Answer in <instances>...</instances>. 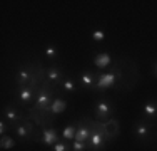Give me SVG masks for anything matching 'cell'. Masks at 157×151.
Here are the masks:
<instances>
[{
  "label": "cell",
  "instance_id": "6da1fadb",
  "mask_svg": "<svg viewBox=\"0 0 157 151\" xmlns=\"http://www.w3.org/2000/svg\"><path fill=\"white\" fill-rule=\"evenodd\" d=\"M112 71L117 76L114 89L117 92H129L137 86L140 79V71H139V64L134 59L127 57V55H121L115 60Z\"/></svg>",
  "mask_w": 157,
  "mask_h": 151
},
{
  "label": "cell",
  "instance_id": "7a4b0ae2",
  "mask_svg": "<svg viewBox=\"0 0 157 151\" xmlns=\"http://www.w3.org/2000/svg\"><path fill=\"white\" fill-rule=\"evenodd\" d=\"M84 123H87L89 129H90V138H89V151H105L107 143V136L105 129H104V121H97L92 119L89 116L82 118Z\"/></svg>",
  "mask_w": 157,
  "mask_h": 151
},
{
  "label": "cell",
  "instance_id": "3957f363",
  "mask_svg": "<svg viewBox=\"0 0 157 151\" xmlns=\"http://www.w3.org/2000/svg\"><path fill=\"white\" fill-rule=\"evenodd\" d=\"M25 118L30 119L35 126H39V128H42V129H44V128H50V124L55 123L57 114H54L50 109H40V108L32 106L30 109H27Z\"/></svg>",
  "mask_w": 157,
  "mask_h": 151
},
{
  "label": "cell",
  "instance_id": "277c9868",
  "mask_svg": "<svg viewBox=\"0 0 157 151\" xmlns=\"http://www.w3.org/2000/svg\"><path fill=\"white\" fill-rule=\"evenodd\" d=\"M57 97V86L50 84V82H45L35 94V101H33V106L40 109H50L54 99Z\"/></svg>",
  "mask_w": 157,
  "mask_h": 151
},
{
  "label": "cell",
  "instance_id": "5b68a950",
  "mask_svg": "<svg viewBox=\"0 0 157 151\" xmlns=\"http://www.w3.org/2000/svg\"><path fill=\"white\" fill-rule=\"evenodd\" d=\"M115 81H117V76L114 71H97L95 72V84H94V91L104 92L107 89H114Z\"/></svg>",
  "mask_w": 157,
  "mask_h": 151
},
{
  "label": "cell",
  "instance_id": "8992f818",
  "mask_svg": "<svg viewBox=\"0 0 157 151\" xmlns=\"http://www.w3.org/2000/svg\"><path fill=\"white\" fill-rule=\"evenodd\" d=\"M154 136V123L144 118L136 121V138L139 143H149Z\"/></svg>",
  "mask_w": 157,
  "mask_h": 151
},
{
  "label": "cell",
  "instance_id": "52a82bcc",
  "mask_svg": "<svg viewBox=\"0 0 157 151\" xmlns=\"http://www.w3.org/2000/svg\"><path fill=\"white\" fill-rule=\"evenodd\" d=\"M114 114V106L110 104V101L107 97H102L95 103V108H94V116L97 121H107L112 118Z\"/></svg>",
  "mask_w": 157,
  "mask_h": 151
},
{
  "label": "cell",
  "instance_id": "ba28073f",
  "mask_svg": "<svg viewBox=\"0 0 157 151\" xmlns=\"http://www.w3.org/2000/svg\"><path fill=\"white\" fill-rule=\"evenodd\" d=\"M24 118H25V116L22 114V112L18 111L13 104H9V106L3 108V121H5L10 128L15 126V124H18V123H22Z\"/></svg>",
  "mask_w": 157,
  "mask_h": 151
},
{
  "label": "cell",
  "instance_id": "9c48e42d",
  "mask_svg": "<svg viewBox=\"0 0 157 151\" xmlns=\"http://www.w3.org/2000/svg\"><path fill=\"white\" fill-rule=\"evenodd\" d=\"M104 129H105V136H107V143L114 141L115 138H117L119 134H121V123H119V119L115 118H110L107 121H104Z\"/></svg>",
  "mask_w": 157,
  "mask_h": 151
},
{
  "label": "cell",
  "instance_id": "30bf717a",
  "mask_svg": "<svg viewBox=\"0 0 157 151\" xmlns=\"http://www.w3.org/2000/svg\"><path fill=\"white\" fill-rule=\"evenodd\" d=\"M17 97L22 104H29L32 101H35V94L37 91L30 88V86H17Z\"/></svg>",
  "mask_w": 157,
  "mask_h": 151
},
{
  "label": "cell",
  "instance_id": "8fae6325",
  "mask_svg": "<svg viewBox=\"0 0 157 151\" xmlns=\"http://www.w3.org/2000/svg\"><path fill=\"white\" fill-rule=\"evenodd\" d=\"M39 143H42V145H45V146H54L55 143H59V133H57V129H55L54 126L44 128V129H42V136H40Z\"/></svg>",
  "mask_w": 157,
  "mask_h": 151
},
{
  "label": "cell",
  "instance_id": "7c38bea8",
  "mask_svg": "<svg viewBox=\"0 0 157 151\" xmlns=\"http://www.w3.org/2000/svg\"><path fill=\"white\" fill-rule=\"evenodd\" d=\"M47 81L50 82V84H54V86H60L62 84V81H63V71L60 69L59 66H50V67H47Z\"/></svg>",
  "mask_w": 157,
  "mask_h": 151
},
{
  "label": "cell",
  "instance_id": "4fadbf2b",
  "mask_svg": "<svg viewBox=\"0 0 157 151\" xmlns=\"http://www.w3.org/2000/svg\"><path fill=\"white\" fill-rule=\"evenodd\" d=\"M142 118L147 121H152L157 118V99H149L142 106Z\"/></svg>",
  "mask_w": 157,
  "mask_h": 151
},
{
  "label": "cell",
  "instance_id": "5bb4252c",
  "mask_svg": "<svg viewBox=\"0 0 157 151\" xmlns=\"http://www.w3.org/2000/svg\"><path fill=\"white\" fill-rule=\"evenodd\" d=\"M10 129H13L15 136H17L18 139H20L22 143H30V141H33L30 131L27 129V126L24 124V121H22V123H18V124H15V126H12Z\"/></svg>",
  "mask_w": 157,
  "mask_h": 151
},
{
  "label": "cell",
  "instance_id": "9a60e30c",
  "mask_svg": "<svg viewBox=\"0 0 157 151\" xmlns=\"http://www.w3.org/2000/svg\"><path fill=\"white\" fill-rule=\"evenodd\" d=\"M30 79H32V76H30V71H29L27 64H24V66L18 67L17 77H15L17 86H30Z\"/></svg>",
  "mask_w": 157,
  "mask_h": 151
},
{
  "label": "cell",
  "instance_id": "2e32d148",
  "mask_svg": "<svg viewBox=\"0 0 157 151\" xmlns=\"http://www.w3.org/2000/svg\"><path fill=\"white\" fill-rule=\"evenodd\" d=\"M110 62H112V57H110L109 52H99L94 57V66L99 71H105L110 66Z\"/></svg>",
  "mask_w": 157,
  "mask_h": 151
},
{
  "label": "cell",
  "instance_id": "e0dca14e",
  "mask_svg": "<svg viewBox=\"0 0 157 151\" xmlns=\"http://www.w3.org/2000/svg\"><path fill=\"white\" fill-rule=\"evenodd\" d=\"M89 138H90V129H89L87 123H84V121L80 119L77 123V133H75V139H74V141L89 143Z\"/></svg>",
  "mask_w": 157,
  "mask_h": 151
},
{
  "label": "cell",
  "instance_id": "ac0fdd59",
  "mask_svg": "<svg viewBox=\"0 0 157 151\" xmlns=\"http://www.w3.org/2000/svg\"><path fill=\"white\" fill-rule=\"evenodd\" d=\"M95 84V72H90V71H84L80 77V86L84 89H94Z\"/></svg>",
  "mask_w": 157,
  "mask_h": 151
},
{
  "label": "cell",
  "instance_id": "d6986e66",
  "mask_svg": "<svg viewBox=\"0 0 157 151\" xmlns=\"http://www.w3.org/2000/svg\"><path fill=\"white\" fill-rule=\"evenodd\" d=\"M67 109V101L65 99H62V97H55L54 99V103H52V106H50V111L54 112V114H60V112H63Z\"/></svg>",
  "mask_w": 157,
  "mask_h": 151
},
{
  "label": "cell",
  "instance_id": "ffe728a7",
  "mask_svg": "<svg viewBox=\"0 0 157 151\" xmlns=\"http://www.w3.org/2000/svg\"><path fill=\"white\" fill-rule=\"evenodd\" d=\"M75 133H77V124H69V126L63 128L62 131V138L65 139V141H74L75 139Z\"/></svg>",
  "mask_w": 157,
  "mask_h": 151
},
{
  "label": "cell",
  "instance_id": "44dd1931",
  "mask_svg": "<svg viewBox=\"0 0 157 151\" xmlns=\"http://www.w3.org/2000/svg\"><path fill=\"white\" fill-rule=\"evenodd\" d=\"M13 146H15V139H13L10 134H5V136L0 138V149L7 151V149H12Z\"/></svg>",
  "mask_w": 157,
  "mask_h": 151
},
{
  "label": "cell",
  "instance_id": "7402d4cb",
  "mask_svg": "<svg viewBox=\"0 0 157 151\" xmlns=\"http://www.w3.org/2000/svg\"><path fill=\"white\" fill-rule=\"evenodd\" d=\"M75 81H74L72 77H63V81H62V84H60V88H62V91H65V92H74L75 91Z\"/></svg>",
  "mask_w": 157,
  "mask_h": 151
},
{
  "label": "cell",
  "instance_id": "603a6c76",
  "mask_svg": "<svg viewBox=\"0 0 157 151\" xmlns=\"http://www.w3.org/2000/svg\"><path fill=\"white\" fill-rule=\"evenodd\" d=\"M45 57H48L50 60H55L59 57V52H57V47L54 44H48L45 47Z\"/></svg>",
  "mask_w": 157,
  "mask_h": 151
},
{
  "label": "cell",
  "instance_id": "cb8c5ba5",
  "mask_svg": "<svg viewBox=\"0 0 157 151\" xmlns=\"http://www.w3.org/2000/svg\"><path fill=\"white\" fill-rule=\"evenodd\" d=\"M72 149V145H69L67 141H59L52 146V151H70Z\"/></svg>",
  "mask_w": 157,
  "mask_h": 151
},
{
  "label": "cell",
  "instance_id": "d4e9b609",
  "mask_svg": "<svg viewBox=\"0 0 157 151\" xmlns=\"http://www.w3.org/2000/svg\"><path fill=\"white\" fill-rule=\"evenodd\" d=\"M104 39H105V30L104 29L92 30V40H94V42H102Z\"/></svg>",
  "mask_w": 157,
  "mask_h": 151
},
{
  "label": "cell",
  "instance_id": "484cf974",
  "mask_svg": "<svg viewBox=\"0 0 157 151\" xmlns=\"http://www.w3.org/2000/svg\"><path fill=\"white\" fill-rule=\"evenodd\" d=\"M72 151H89V143L74 141L72 143Z\"/></svg>",
  "mask_w": 157,
  "mask_h": 151
},
{
  "label": "cell",
  "instance_id": "4316f807",
  "mask_svg": "<svg viewBox=\"0 0 157 151\" xmlns=\"http://www.w3.org/2000/svg\"><path fill=\"white\" fill-rule=\"evenodd\" d=\"M7 126H9V124H7L5 121H2V123H0V136H5V133H7Z\"/></svg>",
  "mask_w": 157,
  "mask_h": 151
},
{
  "label": "cell",
  "instance_id": "83f0119b",
  "mask_svg": "<svg viewBox=\"0 0 157 151\" xmlns=\"http://www.w3.org/2000/svg\"><path fill=\"white\" fill-rule=\"evenodd\" d=\"M152 74H154V77H157V60L154 62V66H152Z\"/></svg>",
  "mask_w": 157,
  "mask_h": 151
}]
</instances>
